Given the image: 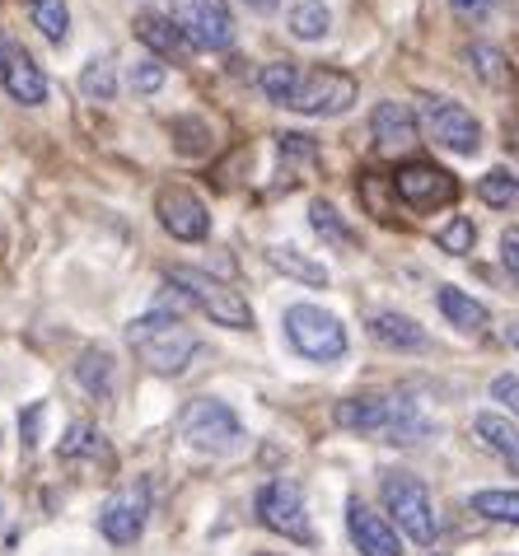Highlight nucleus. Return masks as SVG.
Returning a JSON list of instances; mask_svg holds the SVG:
<instances>
[{
    "instance_id": "41",
    "label": "nucleus",
    "mask_w": 519,
    "mask_h": 556,
    "mask_svg": "<svg viewBox=\"0 0 519 556\" xmlns=\"http://www.w3.org/2000/svg\"><path fill=\"white\" fill-rule=\"evenodd\" d=\"M510 337H515V346H519V328H515V332H510Z\"/></svg>"
},
{
    "instance_id": "36",
    "label": "nucleus",
    "mask_w": 519,
    "mask_h": 556,
    "mask_svg": "<svg viewBox=\"0 0 519 556\" xmlns=\"http://www.w3.org/2000/svg\"><path fill=\"white\" fill-rule=\"evenodd\" d=\"M501 257H506V267L519 276V229H506V235H501Z\"/></svg>"
},
{
    "instance_id": "20",
    "label": "nucleus",
    "mask_w": 519,
    "mask_h": 556,
    "mask_svg": "<svg viewBox=\"0 0 519 556\" xmlns=\"http://www.w3.org/2000/svg\"><path fill=\"white\" fill-rule=\"evenodd\" d=\"M472 426H478V435H482L486 450L501 454V458H506L510 468L519 472V426H515V421H506V416H496V412H482Z\"/></svg>"
},
{
    "instance_id": "13",
    "label": "nucleus",
    "mask_w": 519,
    "mask_h": 556,
    "mask_svg": "<svg viewBox=\"0 0 519 556\" xmlns=\"http://www.w3.org/2000/svg\"><path fill=\"white\" fill-rule=\"evenodd\" d=\"M145 515H150V491H145V482H136V486H122V491H113V496L103 501L99 529H103V538H109V543L127 547V543H136V538H141Z\"/></svg>"
},
{
    "instance_id": "8",
    "label": "nucleus",
    "mask_w": 519,
    "mask_h": 556,
    "mask_svg": "<svg viewBox=\"0 0 519 556\" xmlns=\"http://www.w3.org/2000/svg\"><path fill=\"white\" fill-rule=\"evenodd\" d=\"M257 519L267 523L271 533L290 538V543H314L309 515H304V491L290 482V477H277L257 491Z\"/></svg>"
},
{
    "instance_id": "32",
    "label": "nucleus",
    "mask_w": 519,
    "mask_h": 556,
    "mask_svg": "<svg viewBox=\"0 0 519 556\" xmlns=\"http://www.w3.org/2000/svg\"><path fill=\"white\" fill-rule=\"evenodd\" d=\"M468 61H472V71H478L486 85H506V80H510L506 56H501L496 48H486V42H472V48H468Z\"/></svg>"
},
{
    "instance_id": "24",
    "label": "nucleus",
    "mask_w": 519,
    "mask_h": 556,
    "mask_svg": "<svg viewBox=\"0 0 519 556\" xmlns=\"http://www.w3.org/2000/svg\"><path fill=\"white\" fill-rule=\"evenodd\" d=\"M28 20H34V28L48 42H66V34H71L66 0H28Z\"/></svg>"
},
{
    "instance_id": "5",
    "label": "nucleus",
    "mask_w": 519,
    "mask_h": 556,
    "mask_svg": "<svg viewBox=\"0 0 519 556\" xmlns=\"http://www.w3.org/2000/svg\"><path fill=\"white\" fill-rule=\"evenodd\" d=\"M178 430H182V440L202 454H230L243 440L239 416L230 412V403H220V397H192L178 416Z\"/></svg>"
},
{
    "instance_id": "16",
    "label": "nucleus",
    "mask_w": 519,
    "mask_h": 556,
    "mask_svg": "<svg viewBox=\"0 0 519 556\" xmlns=\"http://www.w3.org/2000/svg\"><path fill=\"white\" fill-rule=\"evenodd\" d=\"M136 38L160 61H174V66H188V56H192V42L182 38V28L174 20H160V14H141L136 20Z\"/></svg>"
},
{
    "instance_id": "21",
    "label": "nucleus",
    "mask_w": 519,
    "mask_h": 556,
    "mask_svg": "<svg viewBox=\"0 0 519 556\" xmlns=\"http://www.w3.org/2000/svg\"><path fill=\"white\" fill-rule=\"evenodd\" d=\"M435 300H440V314H445L454 328H464V332H482V328H486V304H478L472 295H464V290L445 286Z\"/></svg>"
},
{
    "instance_id": "25",
    "label": "nucleus",
    "mask_w": 519,
    "mask_h": 556,
    "mask_svg": "<svg viewBox=\"0 0 519 556\" xmlns=\"http://www.w3.org/2000/svg\"><path fill=\"white\" fill-rule=\"evenodd\" d=\"M332 28V14L324 0H300L295 10H290V34H295L300 42H318Z\"/></svg>"
},
{
    "instance_id": "23",
    "label": "nucleus",
    "mask_w": 519,
    "mask_h": 556,
    "mask_svg": "<svg viewBox=\"0 0 519 556\" xmlns=\"http://www.w3.org/2000/svg\"><path fill=\"white\" fill-rule=\"evenodd\" d=\"M309 225L332 243V249H356V243H360L356 229H351L342 215H338V206L324 202V197H318V202H309Z\"/></svg>"
},
{
    "instance_id": "27",
    "label": "nucleus",
    "mask_w": 519,
    "mask_h": 556,
    "mask_svg": "<svg viewBox=\"0 0 519 556\" xmlns=\"http://www.w3.org/2000/svg\"><path fill=\"white\" fill-rule=\"evenodd\" d=\"M75 379H80L94 397H109L113 393V355L109 351H85L80 365H75Z\"/></svg>"
},
{
    "instance_id": "17",
    "label": "nucleus",
    "mask_w": 519,
    "mask_h": 556,
    "mask_svg": "<svg viewBox=\"0 0 519 556\" xmlns=\"http://www.w3.org/2000/svg\"><path fill=\"white\" fill-rule=\"evenodd\" d=\"M61 458L66 463H85V468H103V472H113V450H109V440H103V430L99 426H89V421H75L66 435H61Z\"/></svg>"
},
{
    "instance_id": "9",
    "label": "nucleus",
    "mask_w": 519,
    "mask_h": 556,
    "mask_svg": "<svg viewBox=\"0 0 519 556\" xmlns=\"http://www.w3.org/2000/svg\"><path fill=\"white\" fill-rule=\"evenodd\" d=\"M421 117H426V131H431L435 146H445V150H454V154H478L482 127H478V117H472L464 103L426 94V99H421Z\"/></svg>"
},
{
    "instance_id": "4",
    "label": "nucleus",
    "mask_w": 519,
    "mask_h": 556,
    "mask_svg": "<svg viewBox=\"0 0 519 556\" xmlns=\"http://www.w3.org/2000/svg\"><path fill=\"white\" fill-rule=\"evenodd\" d=\"M286 337L304 361H318V365L342 361L346 355V328L318 304H290L286 308Z\"/></svg>"
},
{
    "instance_id": "31",
    "label": "nucleus",
    "mask_w": 519,
    "mask_h": 556,
    "mask_svg": "<svg viewBox=\"0 0 519 556\" xmlns=\"http://www.w3.org/2000/svg\"><path fill=\"white\" fill-rule=\"evenodd\" d=\"M169 136H174V146L182 154H206L211 150V127H206L202 117H178L174 127H169Z\"/></svg>"
},
{
    "instance_id": "14",
    "label": "nucleus",
    "mask_w": 519,
    "mask_h": 556,
    "mask_svg": "<svg viewBox=\"0 0 519 556\" xmlns=\"http://www.w3.org/2000/svg\"><path fill=\"white\" fill-rule=\"evenodd\" d=\"M346 529H351V543L360 547V556H403L398 529L384 515H375L365 501H346Z\"/></svg>"
},
{
    "instance_id": "7",
    "label": "nucleus",
    "mask_w": 519,
    "mask_h": 556,
    "mask_svg": "<svg viewBox=\"0 0 519 556\" xmlns=\"http://www.w3.org/2000/svg\"><path fill=\"white\" fill-rule=\"evenodd\" d=\"M169 20L182 28V38H188L192 48L225 52L235 42V14L225 0H174Z\"/></svg>"
},
{
    "instance_id": "30",
    "label": "nucleus",
    "mask_w": 519,
    "mask_h": 556,
    "mask_svg": "<svg viewBox=\"0 0 519 556\" xmlns=\"http://www.w3.org/2000/svg\"><path fill=\"white\" fill-rule=\"evenodd\" d=\"M80 89H85V99H94V103H109L117 94V75H113V61H89L85 75H80Z\"/></svg>"
},
{
    "instance_id": "28",
    "label": "nucleus",
    "mask_w": 519,
    "mask_h": 556,
    "mask_svg": "<svg viewBox=\"0 0 519 556\" xmlns=\"http://www.w3.org/2000/svg\"><path fill=\"white\" fill-rule=\"evenodd\" d=\"M472 515L496 519V523H519V491H478L472 496Z\"/></svg>"
},
{
    "instance_id": "18",
    "label": "nucleus",
    "mask_w": 519,
    "mask_h": 556,
    "mask_svg": "<svg viewBox=\"0 0 519 556\" xmlns=\"http://www.w3.org/2000/svg\"><path fill=\"white\" fill-rule=\"evenodd\" d=\"M5 94L14 99V103H24V108H34V103H42L48 99V75H42V66L28 52H10V61H5Z\"/></svg>"
},
{
    "instance_id": "15",
    "label": "nucleus",
    "mask_w": 519,
    "mask_h": 556,
    "mask_svg": "<svg viewBox=\"0 0 519 556\" xmlns=\"http://www.w3.org/2000/svg\"><path fill=\"white\" fill-rule=\"evenodd\" d=\"M370 127H375V141L384 154H398V150L417 146V113H412L407 103H379Z\"/></svg>"
},
{
    "instance_id": "38",
    "label": "nucleus",
    "mask_w": 519,
    "mask_h": 556,
    "mask_svg": "<svg viewBox=\"0 0 519 556\" xmlns=\"http://www.w3.org/2000/svg\"><path fill=\"white\" fill-rule=\"evenodd\" d=\"M506 150L519 154V122H510V127H506Z\"/></svg>"
},
{
    "instance_id": "37",
    "label": "nucleus",
    "mask_w": 519,
    "mask_h": 556,
    "mask_svg": "<svg viewBox=\"0 0 519 556\" xmlns=\"http://www.w3.org/2000/svg\"><path fill=\"white\" fill-rule=\"evenodd\" d=\"M454 10H464V14H482L486 10V0H450Z\"/></svg>"
},
{
    "instance_id": "42",
    "label": "nucleus",
    "mask_w": 519,
    "mask_h": 556,
    "mask_svg": "<svg viewBox=\"0 0 519 556\" xmlns=\"http://www.w3.org/2000/svg\"><path fill=\"white\" fill-rule=\"evenodd\" d=\"M435 556H440V552H435Z\"/></svg>"
},
{
    "instance_id": "2",
    "label": "nucleus",
    "mask_w": 519,
    "mask_h": 556,
    "mask_svg": "<svg viewBox=\"0 0 519 556\" xmlns=\"http://www.w3.org/2000/svg\"><path fill=\"white\" fill-rule=\"evenodd\" d=\"M127 342L136 351V361H141L150 375H182L188 361L197 355V337L182 328L178 318L169 314H145V318H131L127 323Z\"/></svg>"
},
{
    "instance_id": "19",
    "label": "nucleus",
    "mask_w": 519,
    "mask_h": 556,
    "mask_svg": "<svg viewBox=\"0 0 519 556\" xmlns=\"http://www.w3.org/2000/svg\"><path fill=\"white\" fill-rule=\"evenodd\" d=\"M370 332H375V342H384L393 351H421L426 346V332L407 314H393V308H389V314L370 318Z\"/></svg>"
},
{
    "instance_id": "22",
    "label": "nucleus",
    "mask_w": 519,
    "mask_h": 556,
    "mask_svg": "<svg viewBox=\"0 0 519 556\" xmlns=\"http://www.w3.org/2000/svg\"><path fill=\"white\" fill-rule=\"evenodd\" d=\"M267 262L277 271H286V276H295V281H304V286H328V271L318 267V262H309L300 249H290V243H271L267 249Z\"/></svg>"
},
{
    "instance_id": "29",
    "label": "nucleus",
    "mask_w": 519,
    "mask_h": 556,
    "mask_svg": "<svg viewBox=\"0 0 519 556\" xmlns=\"http://www.w3.org/2000/svg\"><path fill=\"white\" fill-rule=\"evenodd\" d=\"M478 197L486 206H515L519 202V178L510 168H492L482 182H478Z\"/></svg>"
},
{
    "instance_id": "6",
    "label": "nucleus",
    "mask_w": 519,
    "mask_h": 556,
    "mask_svg": "<svg viewBox=\"0 0 519 556\" xmlns=\"http://www.w3.org/2000/svg\"><path fill=\"white\" fill-rule=\"evenodd\" d=\"M384 505H389L393 523H398V529L412 538V543H421V547L435 543V533H440L435 505H431L426 486H421L412 472H384Z\"/></svg>"
},
{
    "instance_id": "40",
    "label": "nucleus",
    "mask_w": 519,
    "mask_h": 556,
    "mask_svg": "<svg viewBox=\"0 0 519 556\" xmlns=\"http://www.w3.org/2000/svg\"><path fill=\"white\" fill-rule=\"evenodd\" d=\"M5 61H10V52H5V38H0V80H5Z\"/></svg>"
},
{
    "instance_id": "26",
    "label": "nucleus",
    "mask_w": 519,
    "mask_h": 556,
    "mask_svg": "<svg viewBox=\"0 0 519 556\" xmlns=\"http://www.w3.org/2000/svg\"><path fill=\"white\" fill-rule=\"evenodd\" d=\"M300 80H304V71L290 66V61H271V66H263V75H257L263 94H267L271 103H286V108H290V99H295Z\"/></svg>"
},
{
    "instance_id": "1",
    "label": "nucleus",
    "mask_w": 519,
    "mask_h": 556,
    "mask_svg": "<svg viewBox=\"0 0 519 556\" xmlns=\"http://www.w3.org/2000/svg\"><path fill=\"white\" fill-rule=\"evenodd\" d=\"M338 426L379 435L384 444H421V435H431L426 416L412 403H398V397H346V403H338Z\"/></svg>"
},
{
    "instance_id": "12",
    "label": "nucleus",
    "mask_w": 519,
    "mask_h": 556,
    "mask_svg": "<svg viewBox=\"0 0 519 556\" xmlns=\"http://www.w3.org/2000/svg\"><path fill=\"white\" fill-rule=\"evenodd\" d=\"M155 215H160V225L169 229L174 239H182V243H197V239H206V235H211L206 202H202L197 192L178 188V182H169V188H160V192H155Z\"/></svg>"
},
{
    "instance_id": "35",
    "label": "nucleus",
    "mask_w": 519,
    "mask_h": 556,
    "mask_svg": "<svg viewBox=\"0 0 519 556\" xmlns=\"http://www.w3.org/2000/svg\"><path fill=\"white\" fill-rule=\"evenodd\" d=\"M492 397H496V403H506V407L519 416V379H515V375H501V379L492 383Z\"/></svg>"
},
{
    "instance_id": "33",
    "label": "nucleus",
    "mask_w": 519,
    "mask_h": 556,
    "mask_svg": "<svg viewBox=\"0 0 519 556\" xmlns=\"http://www.w3.org/2000/svg\"><path fill=\"white\" fill-rule=\"evenodd\" d=\"M472 239H478V229H472L468 215H454V220L435 235V243H440L445 253H472Z\"/></svg>"
},
{
    "instance_id": "3",
    "label": "nucleus",
    "mask_w": 519,
    "mask_h": 556,
    "mask_svg": "<svg viewBox=\"0 0 519 556\" xmlns=\"http://www.w3.org/2000/svg\"><path fill=\"white\" fill-rule=\"evenodd\" d=\"M169 286H178L182 300L197 304L211 323H220V328H253L249 300H243L239 290H230L225 281H216V276H206L197 267H169Z\"/></svg>"
},
{
    "instance_id": "10",
    "label": "nucleus",
    "mask_w": 519,
    "mask_h": 556,
    "mask_svg": "<svg viewBox=\"0 0 519 556\" xmlns=\"http://www.w3.org/2000/svg\"><path fill=\"white\" fill-rule=\"evenodd\" d=\"M389 182H393V197L407 202L412 211H435V206H450L454 197H459V182H454L445 168H435V164H426V160L403 164Z\"/></svg>"
},
{
    "instance_id": "34",
    "label": "nucleus",
    "mask_w": 519,
    "mask_h": 556,
    "mask_svg": "<svg viewBox=\"0 0 519 556\" xmlns=\"http://www.w3.org/2000/svg\"><path fill=\"white\" fill-rule=\"evenodd\" d=\"M164 75H169V71L160 66V56H145V61H136V66H131V85L141 89V94H155V89L164 85Z\"/></svg>"
},
{
    "instance_id": "39",
    "label": "nucleus",
    "mask_w": 519,
    "mask_h": 556,
    "mask_svg": "<svg viewBox=\"0 0 519 556\" xmlns=\"http://www.w3.org/2000/svg\"><path fill=\"white\" fill-rule=\"evenodd\" d=\"M243 5H249V10H263V14H267V10H277L281 0H243Z\"/></svg>"
},
{
    "instance_id": "11",
    "label": "nucleus",
    "mask_w": 519,
    "mask_h": 556,
    "mask_svg": "<svg viewBox=\"0 0 519 556\" xmlns=\"http://www.w3.org/2000/svg\"><path fill=\"white\" fill-rule=\"evenodd\" d=\"M356 103V80L346 71H304L290 108L304 117H338Z\"/></svg>"
}]
</instances>
